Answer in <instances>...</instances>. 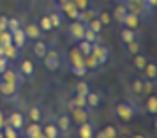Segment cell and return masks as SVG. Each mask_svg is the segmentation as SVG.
<instances>
[{"mask_svg":"<svg viewBox=\"0 0 157 138\" xmlns=\"http://www.w3.org/2000/svg\"><path fill=\"white\" fill-rule=\"evenodd\" d=\"M113 113L117 119H120L122 122H129L136 115H140L141 110L138 108L136 104H132V103H120V104H117V108L113 110Z\"/></svg>","mask_w":157,"mask_h":138,"instance_id":"cell-1","label":"cell"},{"mask_svg":"<svg viewBox=\"0 0 157 138\" xmlns=\"http://www.w3.org/2000/svg\"><path fill=\"white\" fill-rule=\"evenodd\" d=\"M85 29H86V23L83 22H78V20H72L69 25H67V41L71 44H76L78 41L83 39V34H85Z\"/></svg>","mask_w":157,"mask_h":138,"instance_id":"cell-2","label":"cell"},{"mask_svg":"<svg viewBox=\"0 0 157 138\" xmlns=\"http://www.w3.org/2000/svg\"><path fill=\"white\" fill-rule=\"evenodd\" d=\"M58 13H60L62 16L71 18V20H78L79 9L72 4L71 0H65V2H62V4H58Z\"/></svg>","mask_w":157,"mask_h":138,"instance_id":"cell-3","label":"cell"},{"mask_svg":"<svg viewBox=\"0 0 157 138\" xmlns=\"http://www.w3.org/2000/svg\"><path fill=\"white\" fill-rule=\"evenodd\" d=\"M94 55V58L97 60V64L102 65L108 62V58H109V50H108L106 46H101L99 43H94L92 44V51H90Z\"/></svg>","mask_w":157,"mask_h":138,"instance_id":"cell-4","label":"cell"},{"mask_svg":"<svg viewBox=\"0 0 157 138\" xmlns=\"http://www.w3.org/2000/svg\"><path fill=\"white\" fill-rule=\"evenodd\" d=\"M0 78H2V81H7V83H14V85H21L23 83V74L20 73V71H16V69H13V67H7L4 73L0 74Z\"/></svg>","mask_w":157,"mask_h":138,"instance_id":"cell-5","label":"cell"},{"mask_svg":"<svg viewBox=\"0 0 157 138\" xmlns=\"http://www.w3.org/2000/svg\"><path fill=\"white\" fill-rule=\"evenodd\" d=\"M43 60H44V65H46L50 71H57L58 67H60V55H58L55 50L46 51V55L43 57Z\"/></svg>","mask_w":157,"mask_h":138,"instance_id":"cell-6","label":"cell"},{"mask_svg":"<svg viewBox=\"0 0 157 138\" xmlns=\"http://www.w3.org/2000/svg\"><path fill=\"white\" fill-rule=\"evenodd\" d=\"M71 122L79 126V124H83L85 120H88V106L86 108H71Z\"/></svg>","mask_w":157,"mask_h":138,"instance_id":"cell-7","label":"cell"},{"mask_svg":"<svg viewBox=\"0 0 157 138\" xmlns=\"http://www.w3.org/2000/svg\"><path fill=\"white\" fill-rule=\"evenodd\" d=\"M18 92H20V87H18V85L7 83V81H0V96H2V97L9 99V97H14Z\"/></svg>","mask_w":157,"mask_h":138,"instance_id":"cell-8","label":"cell"},{"mask_svg":"<svg viewBox=\"0 0 157 138\" xmlns=\"http://www.w3.org/2000/svg\"><path fill=\"white\" fill-rule=\"evenodd\" d=\"M23 122H25V115L20 113V112H13L9 119H6V124H9L11 128H14L16 131H21L23 129Z\"/></svg>","mask_w":157,"mask_h":138,"instance_id":"cell-9","label":"cell"},{"mask_svg":"<svg viewBox=\"0 0 157 138\" xmlns=\"http://www.w3.org/2000/svg\"><path fill=\"white\" fill-rule=\"evenodd\" d=\"M94 133H95V126L94 122L90 120H85L83 124H79L78 126V138H94Z\"/></svg>","mask_w":157,"mask_h":138,"instance_id":"cell-10","label":"cell"},{"mask_svg":"<svg viewBox=\"0 0 157 138\" xmlns=\"http://www.w3.org/2000/svg\"><path fill=\"white\" fill-rule=\"evenodd\" d=\"M25 34H27V39H32V41H37V39H43V30L39 29V25L37 23H29L27 27H25Z\"/></svg>","mask_w":157,"mask_h":138,"instance_id":"cell-11","label":"cell"},{"mask_svg":"<svg viewBox=\"0 0 157 138\" xmlns=\"http://www.w3.org/2000/svg\"><path fill=\"white\" fill-rule=\"evenodd\" d=\"M140 18L141 16H138V14H134V13H129L127 11V14L124 16V20H122V27H127V29H132V30H136L138 29V25H140Z\"/></svg>","mask_w":157,"mask_h":138,"instance_id":"cell-12","label":"cell"},{"mask_svg":"<svg viewBox=\"0 0 157 138\" xmlns=\"http://www.w3.org/2000/svg\"><path fill=\"white\" fill-rule=\"evenodd\" d=\"M71 119L67 115H60L58 117V124H57V129H58V135H62V136H67L69 135V131H71Z\"/></svg>","mask_w":157,"mask_h":138,"instance_id":"cell-13","label":"cell"},{"mask_svg":"<svg viewBox=\"0 0 157 138\" xmlns=\"http://www.w3.org/2000/svg\"><path fill=\"white\" fill-rule=\"evenodd\" d=\"M20 73L23 74V78H32L34 73H36V65L32 60H23L20 64Z\"/></svg>","mask_w":157,"mask_h":138,"instance_id":"cell-14","label":"cell"},{"mask_svg":"<svg viewBox=\"0 0 157 138\" xmlns=\"http://www.w3.org/2000/svg\"><path fill=\"white\" fill-rule=\"evenodd\" d=\"M20 55H21V48L14 46L13 43L7 44V46H4V57H7L11 62L16 60V58H20Z\"/></svg>","mask_w":157,"mask_h":138,"instance_id":"cell-15","label":"cell"},{"mask_svg":"<svg viewBox=\"0 0 157 138\" xmlns=\"http://www.w3.org/2000/svg\"><path fill=\"white\" fill-rule=\"evenodd\" d=\"M13 34V44L18 46V48H23L25 44H27V34H25V30L23 29H18L14 32H11Z\"/></svg>","mask_w":157,"mask_h":138,"instance_id":"cell-16","label":"cell"},{"mask_svg":"<svg viewBox=\"0 0 157 138\" xmlns=\"http://www.w3.org/2000/svg\"><path fill=\"white\" fill-rule=\"evenodd\" d=\"M85 101H86V106H88V108H97L101 104V101H102V96L97 94V92H94V90H90V92L85 96Z\"/></svg>","mask_w":157,"mask_h":138,"instance_id":"cell-17","label":"cell"},{"mask_svg":"<svg viewBox=\"0 0 157 138\" xmlns=\"http://www.w3.org/2000/svg\"><path fill=\"white\" fill-rule=\"evenodd\" d=\"M48 50H50V46H48V43L43 41V39H37L36 43H34V53H36V57L43 58Z\"/></svg>","mask_w":157,"mask_h":138,"instance_id":"cell-18","label":"cell"},{"mask_svg":"<svg viewBox=\"0 0 157 138\" xmlns=\"http://www.w3.org/2000/svg\"><path fill=\"white\" fill-rule=\"evenodd\" d=\"M43 133V126L39 122H32L27 128V131H25V138H36L37 135H41Z\"/></svg>","mask_w":157,"mask_h":138,"instance_id":"cell-19","label":"cell"},{"mask_svg":"<svg viewBox=\"0 0 157 138\" xmlns=\"http://www.w3.org/2000/svg\"><path fill=\"white\" fill-rule=\"evenodd\" d=\"M125 14H127V7H125V4H118V6L115 7L111 18H113L117 23H122V20H124V16Z\"/></svg>","mask_w":157,"mask_h":138,"instance_id":"cell-20","label":"cell"},{"mask_svg":"<svg viewBox=\"0 0 157 138\" xmlns=\"http://www.w3.org/2000/svg\"><path fill=\"white\" fill-rule=\"evenodd\" d=\"M120 39H122V43H124V44H127V43H131V41H134V39H136V30L124 27V29L120 30Z\"/></svg>","mask_w":157,"mask_h":138,"instance_id":"cell-21","label":"cell"},{"mask_svg":"<svg viewBox=\"0 0 157 138\" xmlns=\"http://www.w3.org/2000/svg\"><path fill=\"white\" fill-rule=\"evenodd\" d=\"M143 76L148 78V80H155L157 78V65L154 62H147L145 69H143Z\"/></svg>","mask_w":157,"mask_h":138,"instance_id":"cell-22","label":"cell"},{"mask_svg":"<svg viewBox=\"0 0 157 138\" xmlns=\"http://www.w3.org/2000/svg\"><path fill=\"white\" fill-rule=\"evenodd\" d=\"M67 104H69V106H67V108L71 110V108H86V101H85V96H74V97H72L71 101L67 103Z\"/></svg>","mask_w":157,"mask_h":138,"instance_id":"cell-23","label":"cell"},{"mask_svg":"<svg viewBox=\"0 0 157 138\" xmlns=\"http://www.w3.org/2000/svg\"><path fill=\"white\" fill-rule=\"evenodd\" d=\"M69 58H71V65H79V64H83L85 55H83L78 48H72L71 53H69Z\"/></svg>","mask_w":157,"mask_h":138,"instance_id":"cell-24","label":"cell"},{"mask_svg":"<svg viewBox=\"0 0 157 138\" xmlns=\"http://www.w3.org/2000/svg\"><path fill=\"white\" fill-rule=\"evenodd\" d=\"M147 62H148V58H147V55H143V53H136L134 58H132V64H134V67L138 71H143Z\"/></svg>","mask_w":157,"mask_h":138,"instance_id":"cell-25","label":"cell"},{"mask_svg":"<svg viewBox=\"0 0 157 138\" xmlns=\"http://www.w3.org/2000/svg\"><path fill=\"white\" fill-rule=\"evenodd\" d=\"M83 64H85V67L88 69V71H97L101 65L97 64V60L94 58V55L90 53V55H85V58H83Z\"/></svg>","mask_w":157,"mask_h":138,"instance_id":"cell-26","label":"cell"},{"mask_svg":"<svg viewBox=\"0 0 157 138\" xmlns=\"http://www.w3.org/2000/svg\"><path fill=\"white\" fill-rule=\"evenodd\" d=\"M90 92V85L86 83V81H78L76 85H74V94L78 96H86Z\"/></svg>","mask_w":157,"mask_h":138,"instance_id":"cell-27","label":"cell"},{"mask_svg":"<svg viewBox=\"0 0 157 138\" xmlns=\"http://www.w3.org/2000/svg\"><path fill=\"white\" fill-rule=\"evenodd\" d=\"M44 136L46 138H58V129H57V124H46L44 126Z\"/></svg>","mask_w":157,"mask_h":138,"instance_id":"cell-28","label":"cell"},{"mask_svg":"<svg viewBox=\"0 0 157 138\" xmlns=\"http://www.w3.org/2000/svg\"><path fill=\"white\" fill-rule=\"evenodd\" d=\"M29 117L32 122H41V119H43V110L39 108V106H32L29 110Z\"/></svg>","mask_w":157,"mask_h":138,"instance_id":"cell-29","label":"cell"},{"mask_svg":"<svg viewBox=\"0 0 157 138\" xmlns=\"http://www.w3.org/2000/svg\"><path fill=\"white\" fill-rule=\"evenodd\" d=\"M76 48H78L83 55H90V51H92V43H88V41H85V39H81V41L76 43Z\"/></svg>","mask_w":157,"mask_h":138,"instance_id":"cell-30","label":"cell"},{"mask_svg":"<svg viewBox=\"0 0 157 138\" xmlns=\"http://www.w3.org/2000/svg\"><path fill=\"white\" fill-rule=\"evenodd\" d=\"M2 133H4V136L6 138H20V131H16L14 128H11L9 124H4Z\"/></svg>","mask_w":157,"mask_h":138,"instance_id":"cell-31","label":"cell"},{"mask_svg":"<svg viewBox=\"0 0 157 138\" xmlns=\"http://www.w3.org/2000/svg\"><path fill=\"white\" fill-rule=\"evenodd\" d=\"M48 18H50V22H51V29H58V27H60V23H62V18H64V16L60 14L58 11H55V13H51Z\"/></svg>","mask_w":157,"mask_h":138,"instance_id":"cell-32","label":"cell"},{"mask_svg":"<svg viewBox=\"0 0 157 138\" xmlns=\"http://www.w3.org/2000/svg\"><path fill=\"white\" fill-rule=\"evenodd\" d=\"M83 39L85 41H88V43H99V34H95L94 30H90L88 27L85 29V34H83Z\"/></svg>","mask_w":157,"mask_h":138,"instance_id":"cell-33","label":"cell"},{"mask_svg":"<svg viewBox=\"0 0 157 138\" xmlns=\"http://www.w3.org/2000/svg\"><path fill=\"white\" fill-rule=\"evenodd\" d=\"M147 112L150 115H155L157 113V97L155 96H150L148 101H147Z\"/></svg>","mask_w":157,"mask_h":138,"instance_id":"cell-34","label":"cell"},{"mask_svg":"<svg viewBox=\"0 0 157 138\" xmlns=\"http://www.w3.org/2000/svg\"><path fill=\"white\" fill-rule=\"evenodd\" d=\"M125 46H127L125 50H127L129 55H136V53H140V46H141V44H140V41H138V39H134V41L127 43Z\"/></svg>","mask_w":157,"mask_h":138,"instance_id":"cell-35","label":"cell"},{"mask_svg":"<svg viewBox=\"0 0 157 138\" xmlns=\"http://www.w3.org/2000/svg\"><path fill=\"white\" fill-rule=\"evenodd\" d=\"M13 43V34L9 32V30H2L0 32V44L2 46H7V44Z\"/></svg>","mask_w":157,"mask_h":138,"instance_id":"cell-36","label":"cell"},{"mask_svg":"<svg viewBox=\"0 0 157 138\" xmlns=\"http://www.w3.org/2000/svg\"><path fill=\"white\" fill-rule=\"evenodd\" d=\"M86 27L90 30H94L95 34H99L101 36V30H102V23L99 22V18H95V20H90V22L86 23Z\"/></svg>","mask_w":157,"mask_h":138,"instance_id":"cell-37","label":"cell"},{"mask_svg":"<svg viewBox=\"0 0 157 138\" xmlns=\"http://www.w3.org/2000/svg\"><path fill=\"white\" fill-rule=\"evenodd\" d=\"M97 18H99V22L102 23V27H108L109 23L113 22V18H111V14H109L108 11H99V16H97Z\"/></svg>","mask_w":157,"mask_h":138,"instance_id":"cell-38","label":"cell"},{"mask_svg":"<svg viewBox=\"0 0 157 138\" xmlns=\"http://www.w3.org/2000/svg\"><path fill=\"white\" fill-rule=\"evenodd\" d=\"M37 25H39V29L43 30V32H50V30H53V29H51V22H50V18H48V16H43V18L39 20Z\"/></svg>","mask_w":157,"mask_h":138,"instance_id":"cell-39","label":"cell"},{"mask_svg":"<svg viewBox=\"0 0 157 138\" xmlns=\"http://www.w3.org/2000/svg\"><path fill=\"white\" fill-rule=\"evenodd\" d=\"M131 90H132L134 94H143V80L141 78L132 80V83H131Z\"/></svg>","mask_w":157,"mask_h":138,"instance_id":"cell-40","label":"cell"},{"mask_svg":"<svg viewBox=\"0 0 157 138\" xmlns=\"http://www.w3.org/2000/svg\"><path fill=\"white\" fill-rule=\"evenodd\" d=\"M71 71L74 76H85L88 73V69L85 67V64H79V65H71Z\"/></svg>","mask_w":157,"mask_h":138,"instance_id":"cell-41","label":"cell"},{"mask_svg":"<svg viewBox=\"0 0 157 138\" xmlns=\"http://www.w3.org/2000/svg\"><path fill=\"white\" fill-rule=\"evenodd\" d=\"M157 6V0H143V14L152 13Z\"/></svg>","mask_w":157,"mask_h":138,"instance_id":"cell-42","label":"cell"},{"mask_svg":"<svg viewBox=\"0 0 157 138\" xmlns=\"http://www.w3.org/2000/svg\"><path fill=\"white\" fill-rule=\"evenodd\" d=\"M21 29V25H20V20H16V18H9L7 20V30L9 32H14V30Z\"/></svg>","mask_w":157,"mask_h":138,"instance_id":"cell-43","label":"cell"},{"mask_svg":"<svg viewBox=\"0 0 157 138\" xmlns=\"http://www.w3.org/2000/svg\"><path fill=\"white\" fill-rule=\"evenodd\" d=\"M141 80H143V92L150 94L154 90V80H148V78H141Z\"/></svg>","mask_w":157,"mask_h":138,"instance_id":"cell-44","label":"cell"},{"mask_svg":"<svg viewBox=\"0 0 157 138\" xmlns=\"http://www.w3.org/2000/svg\"><path fill=\"white\" fill-rule=\"evenodd\" d=\"M104 135H106V138H117V135H118V133H117V128H115V126H106V128H104Z\"/></svg>","mask_w":157,"mask_h":138,"instance_id":"cell-45","label":"cell"},{"mask_svg":"<svg viewBox=\"0 0 157 138\" xmlns=\"http://www.w3.org/2000/svg\"><path fill=\"white\" fill-rule=\"evenodd\" d=\"M9 64H11V60H9L7 57H4V55H0V74H2L4 71H6V69H7Z\"/></svg>","mask_w":157,"mask_h":138,"instance_id":"cell-46","label":"cell"},{"mask_svg":"<svg viewBox=\"0 0 157 138\" xmlns=\"http://www.w3.org/2000/svg\"><path fill=\"white\" fill-rule=\"evenodd\" d=\"M7 16H0V32L2 30H7Z\"/></svg>","mask_w":157,"mask_h":138,"instance_id":"cell-47","label":"cell"},{"mask_svg":"<svg viewBox=\"0 0 157 138\" xmlns=\"http://www.w3.org/2000/svg\"><path fill=\"white\" fill-rule=\"evenodd\" d=\"M94 138H106V135H104V131H95Z\"/></svg>","mask_w":157,"mask_h":138,"instance_id":"cell-48","label":"cell"},{"mask_svg":"<svg viewBox=\"0 0 157 138\" xmlns=\"http://www.w3.org/2000/svg\"><path fill=\"white\" fill-rule=\"evenodd\" d=\"M4 124H6V117H4V113H2V110H0V129L4 128Z\"/></svg>","mask_w":157,"mask_h":138,"instance_id":"cell-49","label":"cell"},{"mask_svg":"<svg viewBox=\"0 0 157 138\" xmlns=\"http://www.w3.org/2000/svg\"><path fill=\"white\" fill-rule=\"evenodd\" d=\"M131 138H145L143 135H134V136H131Z\"/></svg>","mask_w":157,"mask_h":138,"instance_id":"cell-50","label":"cell"},{"mask_svg":"<svg viewBox=\"0 0 157 138\" xmlns=\"http://www.w3.org/2000/svg\"><path fill=\"white\" fill-rule=\"evenodd\" d=\"M36 138H46V136H44V133H41V135H37Z\"/></svg>","mask_w":157,"mask_h":138,"instance_id":"cell-51","label":"cell"},{"mask_svg":"<svg viewBox=\"0 0 157 138\" xmlns=\"http://www.w3.org/2000/svg\"><path fill=\"white\" fill-rule=\"evenodd\" d=\"M55 2H57V4H62V2H65V0H55Z\"/></svg>","mask_w":157,"mask_h":138,"instance_id":"cell-52","label":"cell"},{"mask_svg":"<svg viewBox=\"0 0 157 138\" xmlns=\"http://www.w3.org/2000/svg\"><path fill=\"white\" fill-rule=\"evenodd\" d=\"M0 138H6L4 136V133H2V129H0Z\"/></svg>","mask_w":157,"mask_h":138,"instance_id":"cell-53","label":"cell"},{"mask_svg":"<svg viewBox=\"0 0 157 138\" xmlns=\"http://www.w3.org/2000/svg\"><path fill=\"white\" fill-rule=\"evenodd\" d=\"M104 2H115V0H104Z\"/></svg>","mask_w":157,"mask_h":138,"instance_id":"cell-54","label":"cell"},{"mask_svg":"<svg viewBox=\"0 0 157 138\" xmlns=\"http://www.w3.org/2000/svg\"><path fill=\"white\" fill-rule=\"evenodd\" d=\"M120 2H122V4H124V2H125V0H120Z\"/></svg>","mask_w":157,"mask_h":138,"instance_id":"cell-55","label":"cell"},{"mask_svg":"<svg viewBox=\"0 0 157 138\" xmlns=\"http://www.w3.org/2000/svg\"><path fill=\"white\" fill-rule=\"evenodd\" d=\"M120 138H127V136H120Z\"/></svg>","mask_w":157,"mask_h":138,"instance_id":"cell-56","label":"cell"},{"mask_svg":"<svg viewBox=\"0 0 157 138\" xmlns=\"http://www.w3.org/2000/svg\"><path fill=\"white\" fill-rule=\"evenodd\" d=\"M0 81H2V78H0Z\"/></svg>","mask_w":157,"mask_h":138,"instance_id":"cell-57","label":"cell"}]
</instances>
